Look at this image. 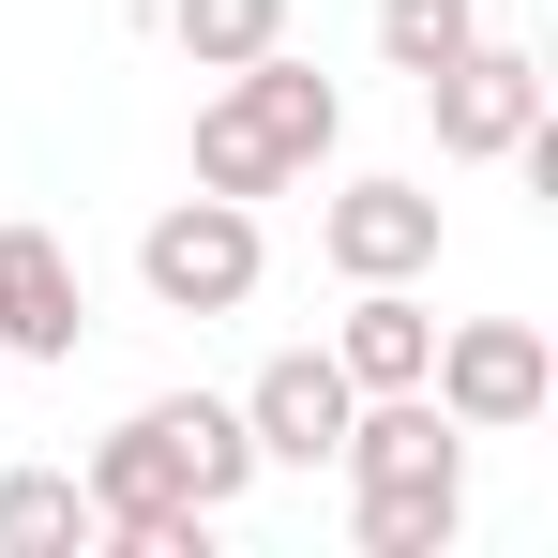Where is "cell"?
<instances>
[{"mask_svg":"<svg viewBox=\"0 0 558 558\" xmlns=\"http://www.w3.org/2000/svg\"><path fill=\"white\" fill-rule=\"evenodd\" d=\"M76 483H92V529H106L121 558H196V544H211V513L257 483V438H242L227 392H151Z\"/></svg>","mask_w":558,"mask_h":558,"instance_id":"obj_1","label":"cell"},{"mask_svg":"<svg viewBox=\"0 0 558 558\" xmlns=\"http://www.w3.org/2000/svg\"><path fill=\"white\" fill-rule=\"evenodd\" d=\"M332 136H348L332 76L287 61V46H257L227 92L196 106V182L211 196H272V182H302V167H332Z\"/></svg>","mask_w":558,"mask_h":558,"instance_id":"obj_2","label":"cell"},{"mask_svg":"<svg viewBox=\"0 0 558 558\" xmlns=\"http://www.w3.org/2000/svg\"><path fill=\"white\" fill-rule=\"evenodd\" d=\"M272 272V242H257V196H211L196 182L182 211H151V242H136V287L167 302V317H242Z\"/></svg>","mask_w":558,"mask_h":558,"instance_id":"obj_3","label":"cell"},{"mask_svg":"<svg viewBox=\"0 0 558 558\" xmlns=\"http://www.w3.org/2000/svg\"><path fill=\"white\" fill-rule=\"evenodd\" d=\"M423 392L453 408L468 438H513V423H544L558 363H544V332H529V317H468V332H438V363H423Z\"/></svg>","mask_w":558,"mask_h":558,"instance_id":"obj_4","label":"cell"},{"mask_svg":"<svg viewBox=\"0 0 558 558\" xmlns=\"http://www.w3.org/2000/svg\"><path fill=\"white\" fill-rule=\"evenodd\" d=\"M423 106H438V151H453V167H513V136L544 121V61H529V46H483V31H468L453 61L423 76Z\"/></svg>","mask_w":558,"mask_h":558,"instance_id":"obj_5","label":"cell"},{"mask_svg":"<svg viewBox=\"0 0 558 558\" xmlns=\"http://www.w3.org/2000/svg\"><path fill=\"white\" fill-rule=\"evenodd\" d=\"M348 408H363V392H348L332 348H272L257 392H242V438H257V468H332L348 453Z\"/></svg>","mask_w":558,"mask_h":558,"instance_id":"obj_6","label":"cell"},{"mask_svg":"<svg viewBox=\"0 0 558 558\" xmlns=\"http://www.w3.org/2000/svg\"><path fill=\"white\" fill-rule=\"evenodd\" d=\"M317 257L348 287H423L438 272V196L423 182H348L332 211H317Z\"/></svg>","mask_w":558,"mask_h":558,"instance_id":"obj_7","label":"cell"},{"mask_svg":"<svg viewBox=\"0 0 558 558\" xmlns=\"http://www.w3.org/2000/svg\"><path fill=\"white\" fill-rule=\"evenodd\" d=\"M76 332H92L76 257L46 227H0V363H76Z\"/></svg>","mask_w":558,"mask_h":558,"instance_id":"obj_8","label":"cell"},{"mask_svg":"<svg viewBox=\"0 0 558 558\" xmlns=\"http://www.w3.org/2000/svg\"><path fill=\"white\" fill-rule=\"evenodd\" d=\"M332 468H348V483H453V468H468V423L438 408V392H363Z\"/></svg>","mask_w":558,"mask_h":558,"instance_id":"obj_9","label":"cell"},{"mask_svg":"<svg viewBox=\"0 0 558 558\" xmlns=\"http://www.w3.org/2000/svg\"><path fill=\"white\" fill-rule=\"evenodd\" d=\"M332 363H348V392H423L438 317H423L408 287H363V302H348V332H332Z\"/></svg>","mask_w":558,"mask_h":558,"instance_id":"obj_10","label":"cell"},{"mask_svg":"<svg viewBox=\"0 0 558 558\" xmlns=\"http://www.w3.org/2000/svg\"><path fill=\"white\" fill-rule=\"evenodd\" d=\"M348 529H363V558H438L468 529V468H453V483H363Z\"/></svg>","mask_w":558,"mask_h":558,"instance_id":"obj_11","label":"cell"},{"mask_svg":"<svg viewBox=\"0 0 558 558\" xmlns=\"http://www.w3.org/2000/svg\"><path fill=\"white\" fill-rule=\"evenodd\" d=\"M92 544V483H61V468H0V558H61Z\"/></svg>","mask_w":558,"mask_h":558,"instance_id":"obj_12","label":"cell"},{"mask_svg":"<svg viewBox=\"0 0 558 558\" xmlns=\"http://www.w3.org/2000/svg\"><path fill=\"white\" fill-rule=\"evenodd\" d=\"M167 46L196 76H242L257 46H287V0H167Z\"/></svg>","mask_w":558,"mask_h":558,"instance_id":"obj_13","label":"cell"},{"mask_svg":"<svg viewBox=\"0 0 558 558\" xmlns=\"http://www.w3.org/2000/svg\"><path fill=\"white\" fill-rule=\"evenodd\" d=\"M468 31H483V0H377V61L392 76H438Z\"/></svg>","mask_w":558,"mask_h":558,"instance_id":"obj_14","label":"cell"}]
</instances>
